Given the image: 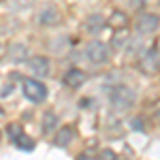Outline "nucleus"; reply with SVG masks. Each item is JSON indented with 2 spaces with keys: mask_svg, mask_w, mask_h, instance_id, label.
<instances>
[{
  "mask_svg": "<svg viewBox=\"0 0 160 160\" xmlns=\"http://www.w3.org/2000/svg\"><path fill=\"white\" fill-rule=\"evenodd\" d=\"M0 118H2V109H0Z\"/></svg>",
  "mask_w": 160,
  "mask_h": 160,
  "instance_id": "nucleus-22",
  "label": "nucleus"
},
{
  "mask_svg": "<svg viewBox=\"0 0 160 160\" xmlns=\"http://www.w3.org/2000/svg\"><path fill=\"white\" fill-rule=\"evenodd\" d=\"M28 66H30V71L37 75V77H45V75H49V62H47V58H43V56H34V58H30Z\"/></svg>",
  "mask_w": 160,
  "mask_h": 160,
  "instance_id": "nucleus-6",
  "label": "nucleus"
},
{
  "mask_svg": "<svg viewBox=\"0 0 160 160\" xmlns=\"http://www.w3.org/2000/svg\"><path fill=\"white\" fill-rule=\"evenodd\" d=\"M11 92H13V83H2L0 86V98H7Z\"/></svg>",
  "mask_w": 160,
  "mask_h": 160,
  "instance_id": "nucleus-18",
  "label": "nucleus"
},
{
  "mask_svg": "<svg viewBox=\"0 0 160 160\" xmlns=\"http://www.w3.org/2000/svg\"><path fill=\"white\" fill-rule=\"evenodd\" d=\"M88 58L94 64H105L109 60V47L105 43H100V41H92L88 45Z\"/></svg>",
  "mask_w": 160,
  "mask_h": 160,
  "instance_id": "nucleus-5",
  "label": "nucleus"
},
{
  "mask_svg": "<svg viewBox=\"0 0 160 160\" xmlns=\"http://www.w3.org/2000/svg\"><path fill=\"white\" fill-rule=\"evenodd\" d=\"M26 58V45H19V43H13L9 47V60L11 62H22Z\"/></svg>",
  "mask_w": 160,
  "mask_h": 160,
  "instance_id": "nucleus-11",
  "label": "nucleus"
},
{
  "mask_svg": "<svg viewBox=\"0 0 160 160\" xmlns=\"http://www.w3.org/2000/svg\"><path fill=\"white\" fill-rule=\"evenodd\" d=\"M15 148L22 149V152H32V149H34V141H32L28 135H22L17 141H15Z\"/></svg>",
  "mask_w": 160,
  "mask_h": 160,
  "instance_id": "nucleus-15",
  "label": "nucleus"
},
{
  "mask_svg": "<svg viewBox=\"0 0 160 160\" xmlns=\"http://www.w3.org/2000/svg\"><path fill=\"white\" fill-rule=\"evenodd\" d=\"M126 45H128V30L126 28H118L115 34H113V41H111V47L115 51H122Z\"/></svg>",
  "mask_w": 160,
  "mask_h": 160,
  "instance_id": "nucleus-10",
  "label": "nucleus"
},
{
  "mask_svg": "<svg viewBox=\"0 0 160 160\" xmlns=\"http://www.w3.org/2000/svg\"><path fill=\"white\" fill-rule=\"evenodd\" d=\"M130 128H132V130H143V120L135 118V120L130 122Z\"/></svg>",
  "mask_w": 160,
  "mask_h": 160,
  "instance_id": "nucleus-19",
  "label": "nucleus"
},
{
  "mask_svg": "<svg viewBox=\"0 0 160 160\" xmlns=\"http://www.w3.org/2000/svg\"><path fill=\"white\" fill-rule=\"evenodd\" d=\"M139 68L145 75H156L160 68V51L156 45H152L143 51V56L139 58Z\"/></svg>",
  "mask_w": 160,
  "mask_h": 160,
  "instance_id": "nucleus-2",
  "label": "nucleus"
},
{
  "mask_svg": "<svg viewBox=\"0 0 160 160\" xmlns=\"http://www.w3.org/2000/svg\"><path fill=\"white\" fill-rule=\"evenodd\" d=\"M102 158H109V160H113L115 158V152H111V149H102V154H100Z\"/></svg>",
  "mask_w": 160,
  "mask_h": 160,
  "instance_id": "nucleus-20",
  "label": "nucleus"
},
{
  "mask_svg": "<svg viewBox=\"0 0 160 160\" xmlns=\"http://www.w3.org/2000/svg\"><path fill=\"white\" fill-rule=\"evenodd\" d=\"M109 26L115 28V30H118V28H126V26H128V15L122 13V11H115L109 17Z\"/></svg>",
  "mask_w": 160,
  "mask_h": 160,
  "instance_id": "nucleus-12",
  "label": "nucleus"
},
{
  "mask_svg": "<svg viewBox=\"0 0 160 160\" xmlns=\"http://www.w3.org/2000/svg\"><path fill=\"white\" fill-rule=\"evenodd\" d=\"M102 26H105V19H102L100 15H96V13H94V15H90V17H88V22H86L88 32H92V34H96Z\"/></svg>",
  "mask_w": 160,
  "mask_h": 160,
  "instance_id": "nucleus-13",
  "label": "nucleus"
},
{
  "mask_svg": "<svg viewBox=\"0 0 160 160\" xmlns=\"http://www.w3.org/2000/svg\"><path fill=\"white\" fill-rule=\"evenodd\" d=\"M7 135L11 137V141H17L19 137L24 135V128H22V124H17V122H13L7 126Z\"/></svg>",
  "mask_w": 160,
  "mask_h": 160,
  "instance_id": "nucleus-17",
  "label": "nucleus"
},
{
  "mask_svg": "<svg viewBox=\"0 0 160 160\" xmlns=\"http://www.w3.org/2000/svg\"><path fill=\"white\" fill-rule=\"evenodd\" d=\"M135 105V90L128 86H118L113 88L111 92V107L118 111V113H124Z\"/></svg>",
  "mask_w": 160,
  "mask_h": 160,
  "instance_id": "nucleus-1",
  "label": "nucleus"
},
{
  "mask_svg": "<svg viewBox=\"0 0 160 160\" xmlns=\"http://www.w3.org/2000/svg\"><path fill=\"white\" fill-rule=\"evenodd\" d=\"M75 137V130L71 128V126H64V128H60L58 132H56V137H53V143L58 145V148H66L71 141H73Z\"/></svg>",
  "mask_w": 160,
  "mask_h": 160,
  "instance_id": "nucleus-8",
  "label": "nucleus"
},
{
  "mask_svg": "<svg viewBox=\"0 0 160 160\" xmlns=\"http://www.w3.org/2000/svg\"><path fill=\"white\" fill-rule=\"evenodd\" d=\"M0 2H2V0H0Z\"/></svg>",
  "mask_w": 160,
  "mask_h": 160,
  "instance_id": "nucleus-23",
  "label": "nucleus"
},
{
  "mask_svg": "<svg viewBox=\"0 0 160 160\" xmlns=\"http://www.w3.org/2000/svg\"><path fill=\"white\" fill-rule=\"evenodd\" d=\"M37 4V0H11V9L13 11H28Z\"/></svg>",
  "mask_w": 160,
  "mask_h": 160,
  "instance_id": "nucleus-16",
  "label": "nucleus"
},
{
  "mask_svg": "<svg viewBox=\"0 0 160 160\" xmlns=\"http://www.w3.org/2000/svg\"><path fill=\"white\" fill-rule=\"evenodd\" d=\"M143 2H145V0H130V4H132V7H141V4H143Z\"/></svg>",
  "mask_w": 160,
  "mask_h": 160,
  "instance_id": "nucleus-21",
  "label": "nucleus"
},
{
  "mask_svg": "<svg viewBox=\"0 0 160 160\" xmlns=\"http://www.w3.org/2000/svg\"><path fill=\"white\" fill-rule=\"evenodd\" d=\"M38 22L43 26H53L60 22V13L56 11L53 7H47V9H43L41 11V15H38Z\"/></svg>",
  "mask_w": 160,
  "mask_h": 160,
  "instance_id": "nucleus-9",
  "label": "nucleus"
},
{
  "mask_svg": "<svg viewBox=\"0 0 160 160\" xmlns=\"http://www.w3.org/2000/svg\"><path fill=\"white\" fill-rule=\"evenodd\" d=\"M24 86V96L32 102H43L47 98V88L43 86L38 79H22Z\"/></svg>",
  "mask_w": 160,
  "mask_h": 160,
  "instance_id": "nucleus-3",
  "label": "nucleus"
},
{
  "mask_svg": "<svg viewBox=\"0 0 160 160\" xmlns=\"http://www.w3.org/2000/svg\"><path fill=\"white\" fill-rule=\"evenodd\" d=\"M56 122H58L56 113H53V111H45V115H43V132L49 135L51 130L56 128Z\"/></svg>",
  "mask_w": 160,
  "mask_h": 160,
  "instance_id": "nucleus-14",
  "label": "nucleus"
},
{
  "mask_svg": "<svg viewBox=\"0 0 160 160\" xmlns=\"http://www.w3.org/2000/svg\"><path fill=\"white\" fill-rule=\"evenodd\" d=\"M64 83L68 88H81L86 83V73L79 71V68H68L64 75Z\"/></svg>",
  "mask_w": 160,
  "mask_h": 160,
  "instance_id": "nucleus-7",
  "label": "nucleus"
},
{
  "mask_svg": "<svg viewBox=\"0 0 160 160\" xmlns=\"http://www.w3.org/2000/svg\"><path fill=\"white\" fill-rule=\"evenodd\" d=\"M160 26V17L156 13H141L137 19V32L139 34H152Z\"/></svg>",
  "mask_w": 160,
  "mask_h": 160,
  "instance_id": "nucleus-4",
  "label": "nucleus"
}]
</instances>
